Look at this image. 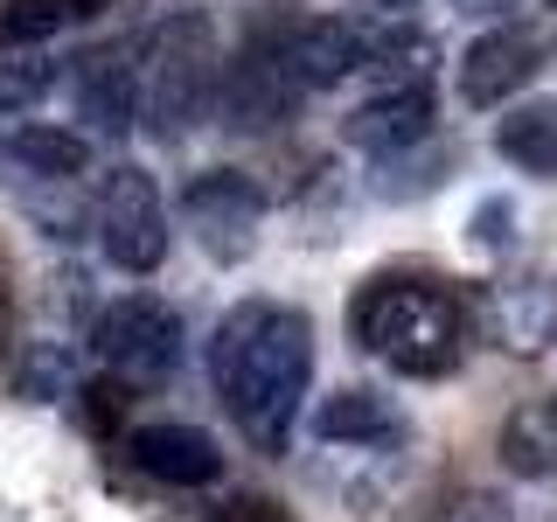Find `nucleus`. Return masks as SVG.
<instances>
[{"mask_svg": "<svg viewBox=\"0 0 557 522\" xmlns=\"http://www.w3.org/2000/svg\"><path fill=\"white\" fill-rule=\"evenodd\" d=\"M216 522H293V515L278 509L272 495H258V487H237V495L216 509Z\"/></svg>", "mask_w": 557, "mask_h": 522, "instance_id": "obj_23", "label": "nucleus"}, {"mask_svg": "<svg viewBox=\"0 0 557 522\" xmlns=\"http://www.w3.org/2000/svg\"><path fill=\"white\" fill-rule=\"evenodd\" d=\"M8 153L22 161L28 174H42V182H77L84 167H91V139L77 126H49V119H35L8 139Z\"/></svg>", "mask_w": 557, "mask_h": 522, "instance_id": "obj_17", "label": "nucleus"}, {"mask_svg": "<svg viewBox=\"0 0 557 522\" xmlns=\"http://www.w3.org/2000/svg\"><path fill=\"white\" fill-rule=\"evenodd\" d=\"M544 8H550V14H557V0H544Z\"/></svg>", "mask_w": 557, "mask_h": 522, "instance_id": "obj_27", "label": "nucleus"}, {"mask_svg": "<svg viewBox=\"0 0 557 522\" xmlns=\"http://www.w3.org/2000/svg\"><path fill=\"white\" fill-rule=\"evenodd\" d=\"M495 153L516 174H536V182H557V98H522L495 119Z\"/></svg>", "mask_w": 557, "mask_h": 522, "instance_id": "obj_16", "label": "nucleus"}, {"mask_svg": "<svg viewBox=\"0 0 557 522\" xmlns=\"http://www.w3.org/2000/svg\"><path fill=\"white\" fill-rule=\"evenodd\" d=\"M467 313H474V335H481L487 348L536 362V356L557 341V278H544V272L495 278V286L467 293Z\"/></svg>", "mask_w": 557, "mask_h": 522, "instance_id": "obj_9", "label": "nucleus"}, {"mask_svg": "<svg viewBox=\"0 0 557 522\" xmlns=\"http://www.w3.org/2000/svg\"><path fill=\"white\" fill-rule=\"evenodd\" d=\"M509 8H516V0H453V14H474V22H509Z\"/></svg>", "mask_w": 557, "mask_h": 522, "instance_id": "obj_25", "label": "nucleus"}, {"mask_svg": "<svg viewBox=\"0 0 557 522\" xmlns=\"http://www.w3.org/2000/svg\"><path fill=\"white\" fill-rule=\"evenodd\" d=\"M77 8H84V14H98V8H104V0H77Z\"/></svg>", "mask_w": 557, "mask_h": 522, "instance_id": "obj_26", "label": "nucleus"}, {"mask_svg": "<svg viewBox=\"0 0 557 522\" xmlns=\"http://www.w3.org/2000/svg\"><path fill=\"white\" fill-rule=\"evenodd\" d=\"M342 139H348V147H362V153H376V161H397V153L425 147V139H432V84L362 98L356 112L342 119Z\"/></svg>", "mask_w": 557, "mask_h": 522, "instance_id": "obj_13", "label": "nucleus"}, {"mask_svg": "<svg viewBox=\"0 0 557 522\" xmlns=\"http://www.w3.org/2000/svg\"><path fill=\"white\" fill-rule=\"evenodd\" d=\"M411 14H418V0H348V22L370 35V57L411 28Z\"/></svg>", "mask_w": 557, "mask_h": 522, "instance_id": "obj_20", "label": "nucleus"}, {"mask_svg": "<svg viewBox=\"0 0 557 522\" xmlns=\"http://www.w3.org/2000/svg\"><path fill=\"white\" fill-rule=\"evenodd\" d=\"M126 405H133V383H119V376H91V383H84V418H91V432L126 425Z\"/></svg>", "mask_w": 557, "mask_h": 522, "instance_id": "obj_22", "label": "nucleus"}, {"mask_svg": "<svg viewBox=\"0 0 557 522\" xmlns=\"http://www.w3.org/2000/svg\"><path fill=\"white\" fill-rule=\"evenodd\" d=\"M216 91H223V49L209 14L196 8L168 14L147 35V70H139V126H147V139H161V147L188 139L216 112Z\"/></svg>", "mask_w": 557, "mask_h": 522, "instance_id": "obj_3", "label": "nucleus"}, {"mask_svg": "<svg viewBox=\"0 0 557 522\" xmlns=\"http://www.w3.org/2000/svg\"><path fill=\"white\" fill-rule=\"evenodd\" d=\"M348 335H356V348H370L383 370H397L411 383H440L460 370L467 341H474V313L440 278L376 272L348 300Z\"/></svg>", "mask_w": 557, "mask_h": 522, "instance_id": "obj_2", "label": "nucleus"}, {"mask_svg": "<svg viewBox=\"0 0 557 522\" xmlns=\"http://www.w3.org/2000/svg\"><path fill=\"white\" fill-rule=\"evenodd\" d=\"M432 147V139H425ZM418 153V147H411ZM411 153H397V161H383V174H376V196L383 202H411V196H425V188H440V174L453 167V153H440L432 147L425 161H411Z\"/></svg>", "mask_w": 557, "mask_h": 522, "instance_id": "obj_19", "label": "nucleus"}, {"mask_svg": "<svg viewBox=\"0 0 557 522\" xmlns=\"http://www.w3.org/2000/svg\"><path fill=\"white\" fill-rule=\"evenodd\" d=\"M98 251L119 272H153L168 258V202L147 167H112L98 196Z\"/></svg>", "mask_w": 557, "mask_h": 522, "instance_id": "obj_8", "label": "nucleus"}, {"mask_svg": "<svg viewBox=\"0 0 557 522\" xmlns=\"http://www.w3.org/2000/svg\"><path fill=\"white\" fill-rule=\"evenodd\" d=\"M509 223H516L509 202H481L474 209V244H481V251H502V244H509Z\"/></svg>", "mask_w": 557, "mask_h": 522, "instance_id": "obj_24", "label": "nucleus"}, {"mask_svg": "<svg viewBox=\"0 0 557 522\" xmlns=\"http://www.w3.org/2000/svg\"><path fill=\"white\" fill-rule=\"evenodd\" d=\"M49 84H57V70H49V63H0V119L28 112Z\"/></svg>", "mask_w": 557, "mask_h": 522, "instance_id": "obj_21", "label": "nucleus"}, {"mask_svg": "<svg viewBox=\"0 0 557 522\" xmlns=\"http://www.w3.org/2000/svg\"><path fill=\"white\" fill-rule=\"evenodd\" d=\"M147 57V35H119L112 49H91V57L70 63V84H77V119L98 133H126L139 119V63Z\"/></svg>", "mask_w": 557, "mask_h": 522, "instance_id": "obj_11", "label": "nucleus"}, {"mask_svg": "<svg viewBox=\"0 0 557 522\" xmlns=\"http://www.w3.org/2000/svg\"><path fill=\"white\" fill-rule=\"evenodd\" d=\"M91 348L104 362V376L133 383V390H147V383H168L182 370V313L168 300H153V293H126V300H112L91 321Z\"/></svg>", "mask_w": 557, "mask_h": 522, "instance_id": "obj_5", "label": "nucleus"}, {"mask_svg": "<svg viewBox=\"0 0 557 522\" xmlns=\"http://www.w3.org/2000/svg\"><path fill=\"white\" fill-rule=\"evenodd\" d=\"M182 223L216 265H244L258 244V223H265V188L244 167H202L182 182Z\"/></svg>", "mask_w": 557, "mask_h": 522, "instance_id": "obj_7", "label": "nucleus"}, {"mask_svg": "<svg viewBox=\"0 0 557 522\" xmlns=\"http://www.w3.org/2000/svg\"><path fill=\"white\" fill-rule=\"evenodd\" d=\"M70 22H84L77 0H0V49H42Z\"/></svg>", "mask_w": 557, "mask_h": 522, "instance_id": "obj_18", "label": "nucleus"}, {"mask_svg": "<svg viewBox=\"0 0 557 522\" xmlns=\"http://www.w3.org/2000/svg\"><path fill=\"white\" fill-rule=\"evenodd\" d=\"M209 383H216L231 425L278 460L313 390V321L278 300H237L209 341Z\"/></svg>", "mask_w": 557, "mask_h": 522, "instance_id": "obj_1", "label": "nucleus"}, {"mask_svg": "<svg viewBox=\"0 0 557 522\" xmlns=\"http://www.w3.org/2000/svg\"><path fill=\"white\" fill-rule=\"evenodd\" d=\"M126 467L161 487H209L223 474V446L209 439L202 425H182V418H153V425L126 432Z\"/></svg>", "mask_w": 557, "mask_h": 522, "instance_id": "obj_12", "label": "nucleus"}, {"mask_svg": "<svg viewBox=\"0 0 557 522\" xmlns=\"http://www.w3.org/2000/svg\"><path fill=\"white\" fill-rule=\"evenodd\" d=\"M550 57H557V28H550V22H502V28H481L474 42L460 49L453 91H460V104H474V112H509V104L550 70Z\"/></svg>", "mask_w": 557, "mask_h": 522, "instance_id": "obj_4", "label": "nucleus"}, {"mask_svg": "<svg viewBox=\"0 0 557 522\" xmlns=\"http://www.w3.org/2000/svg\"><path fill=\"white\" fill-rule=\"evenodd\" d=\"M391 432H405V411H397V397L370 390V383L313 397V439L321 446H376V439H391Z\"/></svg>", "mask_w": 557, "mask_h": 522, "instance_id": "obj_14", "label": "nucleus"}, {"mask_svg": "<svg viewBox=\"0 0 557 522\" xmlns=\"http://www.w3.org/2000/svg\"><path fill=\"white\" fill-rule=\"evenodd\" d=\"M495 460L509 467L516 481H557V397H522V405L502 418Z\"/></svg>", "mask_w": 557, "mask_h": 522, "instance_id": "obj_15", "label": "nucleus"}, {"mask_svg": "<svg viewBox=\"0 0 557 522\" xmlns=\"http://www.w3.org/2000/svg\"><path fill=\"white\" fill-rule=\"evenodd\" d=\"M278 49H286L293 77L307 91H335L356 70H370V35L348 22V14H286L278 22Z\"/></svg>", "mask_w": 557, "mask_h": 522, "instance_id": "obj_10", "label": "nucleus"}, {"mask_svg": "<svg viewBox=\"0 0 557 522\" xmlns=\"http://www.w3.org/2000/svg\"><path fill=\"white\" fill-rule=\"evenodd\" d=\"M307 84L293 77L286 49H278V22L251 28L244 49L223 63V91H216V119L231 133H278L293 112H300Z\"/></svg>", "mask_w": 557, "mask_h": 522, "instance_id": "obj_6", "label": "nucleus"}]
</instances>
